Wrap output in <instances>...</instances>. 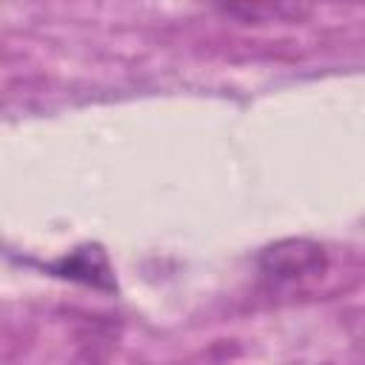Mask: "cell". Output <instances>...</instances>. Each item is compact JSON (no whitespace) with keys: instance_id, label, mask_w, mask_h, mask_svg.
Wrapping results in <instances>:
<instances>
[{"instance_id":"1","label":"cell","mask_w":365,"mask_h":365,"mask_svg":"<svg viewBox=\"0 0 365 365\" xmlns=\"http://www.w3.org/2000/svg\"><path fill=\"white\" fill-rule=\"evenodd\" d=\"M259 274L274 285H297L328 271V254L319 242L305 237H285L257 254Z\"/></svg>"},{"instance_id":"2","label":"cell","mask_w":365,"mask_h":365,"mask_svg":"<svg viewBox=\"0 0 365 365\" xmlns=\"http://www.w3.org/2000/svg\"><path fill=\"white\" fill-rule=\"evenodd\" d=\"M43 268L60 279H68V282H83V285L97 288V291H117L114 268L97 242L77 245L74 251H68L66 257L43 265Z\"/></svg>"},{"instance_id":"3","label":"cell","mask_w":365,"mask_h":365,"mask_svg":"<svg viewBox=\"0 0 365 365\" xmlns=\"http://www.w3.org/2000/svg\"><path fill=\"white\" fill-rule=\"evenodd\" d=\"M222 14L231 17H242V20H299L305 17L311 9L308 6H294V3H245V6H220Z\"/></svg>"}]
</instances>
